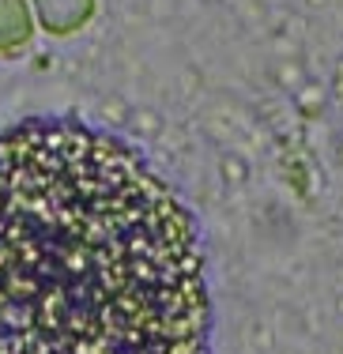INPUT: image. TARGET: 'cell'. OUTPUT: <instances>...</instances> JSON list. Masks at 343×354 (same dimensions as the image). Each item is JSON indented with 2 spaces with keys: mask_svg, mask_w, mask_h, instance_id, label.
<instances>
[{
  "mask_svg": "<svg viewBox=\"0 0 343 354\" xmlns=\"http://www.w3.org/2000/svg\"><path fill=\"white\" fill-rule=\"evenodd\" d=\"M196 226L151 166L76 121L0 132V354H204Z\"/></svg>",
  "mask_w": 343,
  "mask_h": 354,
  "instance_id": "1",
  "label": "cell"
}]
</instances>
